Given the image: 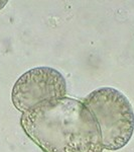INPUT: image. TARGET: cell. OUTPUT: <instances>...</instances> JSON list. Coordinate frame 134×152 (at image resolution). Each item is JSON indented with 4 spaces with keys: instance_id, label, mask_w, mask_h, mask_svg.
I'll return each instance as SVG.
<instances>
[{
    "instance_id": "6da1fadb",
    "label": "cell",
    "mask_w": 134,
    "mask_h": 152,
    "mask_svg": "<svg viewBox=\"0 0 134 152\" xmlns=\"http://www.w3.org/2000/svg\"><path fill=\"white\" fill-rule=\"evenodd\" d=\"M20 125L43 152H103L98 124L79 99L41 102L21 115Z\"/></svg>"
},
{
    "instance_id": "7a4b0ae2",
    "label": "cell",
    "mask_w": 134,
    "mask_h": 152,
    "mask_svg": "<svg viewBox=\"0 0 134 152\" xmlns=\"http://www.w3.org/2000/svg\"><path fill=\"white\" fill-rule=\"evenodd\" d=\"M83 102L98 124L103 148L111 151L123 148L134 132V112L127 97L115 88L102 87L92 91Z\"/></svg>"
},
{
    "instance_id": "3957f363",
    "label": "cell",
    "mask_w": 134,
    "mask_h": 152,
    "mask_svg": "<svg viewBox=\"0 0 134 152\" xmlns=\"http://www.w3.org/2000/svg\"><path fill=\"white\" fill-rule=\"evenodd\" d=\"M66 94L67 82L62 73L52 67H35L16 80L11 100L23 114L43 102L65 97Z\"/></svg>"
}]
</instances>
